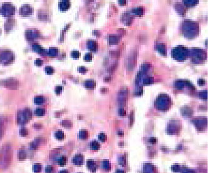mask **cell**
Instances as JSON below:
<instances>
[{
  "instance_id": "1",
  "label": "cell",
  "mask_w": 208,
  "mask_h": 173,
  "mask_svg": "<svg viewBox=\"0 0 208 173\" xmlns=\"http://www.w3.org/2000/svg\"><path fill=\"white\" fill-rule=\"evenodd\" d=\"M12 158L13 151L11 147L9 145L4 146L0 152V165L3 168H7L11 162Z\"/></svg>"
},
{
  "instance_id": "2",
  "label": "cell",
  "mask_w": 208,
  "mask_h": 173,
  "mask_svg": "<svg viewBox=\"0 0 208 173\" xmlns=\"http://www.w3.org/2000/svg\"><path fill=\"white\" fill-rule=\"evenodd\" d=\"M32 118V113L28 109L18 112L17 115V121L20 124H23L27 122Z\"/></svg>"
},
{
  "instance_id": "3",
  "label": "cell",
  "mask_w": 208,
  "mask_h": 173,
  "mask_svg": "<svg viewBox=\"0 0 208 173\" xmlns=\"http://www.w3.org/2000/svg\"><path fill=\"white\" fill-rule=\"evenodd\" d=\"M15 8L11 3H4L1 8V13L6 16H11L15 13Z\"/></svg>"
},
{
  "instance_id": "4",
  "label": "cell",
  "mask_w": 208,
  "mask_h": 173,
  "mask_svg": "<svg viewBox=\"0 0 208 173\" xmlns=\"http://www.w3.org/2000/svg\"><path fill=\"white\" fill-rule=\"evenodd\" d=\"M14 56L12 52L10 51L3 52L0 54V62L3 63H8L12 62Z\"/></svg>"
},
{
  "instance_id": "5",
  "label": "cell",
  "mask_w": 208,
  "mask_h": 173,
  "mask_svg": "<svg viewBox=\"0 0 208 173\" xmlns=\"http://www.w3.org/2000/svg\"><path fill=\"white\" fill-rule=\"evenodd\" d=\"M3 84L4 87L9 88H16L18 86V82L13 79H10L3 82Z\"/></svg>"
},
{
  "instance_id": "6",
  "label": "cell",
  "mask_w": 208,
  "mask_h": 173,
  "mask_svg": "<svg viewBox=\"0 0 208 173\" xmlns=\"http://www.w3.org/2000/svg\"><path fill=\"white\" fill-rule=\"evenodd\" d=\"M32 12V8L28 4H24L20 9V14L23 16L30 15Z\"/></svg>"
},
{
  "instance_id": "7",
  "label": "cell",
  "mask_w": 208,
  "mask_h": 173,
  "mask_svg": "<svg viewBox=\"0 0 208 173\" xmlns=\"http://www.w3.org/2000/svg\"><path fill=\"white\" fill-rule=\"evenodd\" d=\"M38 36V33L35 29H29L26 33V37L28 40H33L37 38Z\"/></svg>"
},
{
  "instance_id": "8",
  "label": "cell",
  "mask_w": 208,
  "mask_h": 173,
  "mask_svg": "<svg viewBox=\"0 0 208 173\" xmlns=\"http://www.w3.org/2000/svg\"><path fill=\"white\" fill-rule=\"evenodd\" d=\"M32 49L35 52H36L39 53H44V50L38 44H34L32 46Z\"/></svg>"
},
{
  "instance_id": "9",
  "label": "cell",
  "mask_w": 208,
  "mask_h": 173,
  "mask_svg": "<svg viewBox=\"0 0 208 173\" xmlns=\"http://www.w3.org/2000/svg\"><path fill=\"white\" fill-rule=\"evenodd\" d=\"M58 49H55V48H52V49L48 50V54L50 57H56L58 55Z\"/></svg>"
},
{
  "instance_id": "10",
  "label": "cell",
  "mask_w": 208,
  "mask_h": 173,
  "mask_svg": "<svg viewBox=\"0 0 208 173\" xmlns=\"http://www.w3.org/2000/svg\"><path fill=\"white\" fill-rule=\"evenodd\" d=\"M69 7V4L68 3V1H63L62 2H60V8L62 10H65L68 7Z\"/></svg>"
},
{
  "instance_id": "11",
  "label": "cell",
  "mask_w": 208,
  "mask_h": 173,
  "mask_svg": "<svg viewBox=\"0 0 208 173\" xmlns=\"http://www.w3.org/2000/svg\"><path fill=\"white\" fill-rule=\"evenodd\" d=\"M34 101H35V104L40 105V104H41L44 102V97H42V96H37L35 98Z\"/></svg>"
},
{
  "instance_id": "12",
  "label": "cell",
  "mask_w": 208,
  "mask_h": 173,
  "mask_svg": "<svg viewBox=\"0 0 208 173\" xmlns=\"http://www.w3.org/2000/svg\"><path fill=\"white\" fill-rule=\"evenodd\" d=\"M45 110L44 109L41 108H38L35 110V114L36 116H42L45 114Z\"/></svg>"
},
{
  "instance_id": "13",
  "label": "cell",
  "mask_w": 208,
  "mask_h": 173,
  "mask_svg": "<svg viewBox=\"0 0 208 173\" xmlns=\"http://www.w3.org/2000/svg\"><path fill=\"white\" fill-rule=\"evenodd\" d=\"M27 157V154L25 152V151L21 150L19 152V154H18V158L20 160H23L26 158Z\"/></svg>"
},
{
  "instance_id": "14",
  "label": "cell",
  "mask_w": 208,
  "mask_h": 173,
  "mask_svg": "<svg viewBox=\"0 0 208 173\" xmlns=\"http://www.w3.org/2000/svg\"><path fill=\"white\" fill-rule=\"evenodd\" d=\"M41 165H40V164H35L33 166V171L36 173H38L41 171Z\"/></svg>"
},
{
  "instance_id": "15",
  "label": "cell",
  "mask_w": 208,
  "mask_h": 173,
  "mask_svg": "<svg viewBox=\"0 0 208 173\" xmlns=\"http://www.w3.org/2000/svg\"><path fill=\"white\" fill-rule=\"evenodd\" d=\"M55 137L58 139H62L64 138V134L62 131H57L55 133Z\"/></svg>"
},
{
  "instance_id": "16",
  "label": "cell",
  "mask_w": 208,
  "mask_h": 173,
  "mask_svg": "<svg viewBox=\"0 0 208 173\" xmlns=\"http://www.w3.org/2000/svg\"><path fill=\"white\" fill-rule=\"evenodd\" d=\"M66 159L65 157H62L59 160H58V163L61 166H63V165H65V163H66Z\"/></svg>"
},
{
  "instance_id": "17",
  "label": "cell",
  "mask_w": 208,
  "mask_h": 173,
  "mask_svg": "<svg viewBox=\"0 0 208 173\" xmlns=\"http://www.w3.org/2000/svg\"><path fill=\"white\" fill-rule=\"evenodd\" d=\"M45 70H46V72L49 75L52 74L53 73V69L52 67H50V66L46 67L45 68Z\"/></svg>"
},
{
  "instance_id": "18",
  "label": "cell",
  "mask_w": 208,
  "mask_h": 173,
  "mask_svg": "<svg viewBox=\"0 0 208 173\" xmlns=\"http://www.w3.org/2000/svg\"><path fill=\"white\" fill-rule=\"evenodd\" d=\"M20 135L22 136H26L28 134V131L26 129H21L20 130Z\"/></svg>"
},
{
  "instance_id": "19",
  "label": "cell",
  "mask_w": 208,
  "mask_h": 173,
  "mask_svg": "<svg viewBox=\"0 0 208 173\" xmlns=\"http://www.w3.org/2000/svg\"><path fill=\"white\" fill-rule=\"evenodd\" d=\"M46 173H52V172L53 171V168L52 166H48L46 168Z\"/></svg>"
},
{
  "instance_id": "20",
  "label": "cell",
  "mask_w": 208,
  "mask_h": 173,
  "mask_svg": "<svg viewBox=\"0 0 208 173\" xmlns=\"http://www.w3.org/2000/svg\"><path fill=\"white\" fill-rule=\"evenodd\" d=\"M62 125L65 127H69L71 126V123L69 121H63L62 122Z\"/></svg>"
},
{
  "instance_id": "21",
  "label": "cell",
  "mask_w": 208,
  "mask_h": 173,
  "mask_svg": "<svg viewBox=\"0 0 208 173\" xmlns=\"http://www.w3.org/2000/svg\"><path fill=\"white\" fill-rule=\"evenodd\" d=\"M62 87L57 86V87H55V91L56 93L59 94L60 93V92L62 91Z\"/></svg>"
},
{
  "instance_id": "22",
  "label": "cell",
  "mask_w": 208,
  "mask_h": 173,
  "mask_svg": "<svg viewBox=\"0 0 208 173\" xmlns=\"http://www.w3.org/2000/svg\"><path fill=\"white\" fill-rule=\"evenodd\" d=\"M35 64L36 65H38V66H40V65H41L43 64V61L41 60L37 59L35 60Z\"/></svg>"
},
{
  "instance_id": "23",
  "label": "cell",
  "mask_w": 208,
  "mask_h": 173,
  "mask_svg": "<svg viewBox=\"0 0 208 173\" xmlns=\"http://www.w3.org/2000/svg\"><path fill=\"white\" fill-rule=\"evenodd\" d=\"M2 133H3V130H2L1 124V122H0V138H1V136H2Z\"/></svg>"
},
{
  "instance_id": "24",
  "label": "cell",
  "mask_w": 208,
  "mask_h": 173,
  "mask_svg": "<svg viewBox=\"0 0 208 173\" xmlns=\"http://www.w3.org/2000/svg\"><path fill=\"white\" fill-rule=\"evenodd\" d=\"M34 126L36 127H37V129H40L41 127V125L39 124H35Z\"/></svg>"
},
{
  "instance_id": "25",
  "label": "cell",
  "mask_w": 208,
  "mask_h": 173,
  "mask_svg": "<svg viewBox=\"0 0 208 173\" xmlns=\"http://www.w3.org/2000/svg\"><path fill=\"white\" fill-rule=\"evenodd\" d=\"M60 173H67V171H60Z\"/></svg>"
}]
</instances>
